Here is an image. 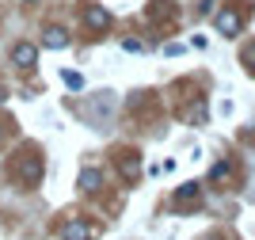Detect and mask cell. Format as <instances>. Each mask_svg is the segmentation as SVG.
<instances>
[{
	"label": "cell",
	"instance_id": "6da1fadb",
	"mask_svg": "<svg viewBox=\"0 0 255 240\" xmlns=\"http://www.w3.org/2000/svg\"><path fill=\"white\" fill-rule=\"evenodd\" d=\"M202 199V183H183L179 191H175V199H171V206L175 210H191L194 202Z\"/></svg>",
	"mask_w": 255,
	"mask_h": 240
},
{
	"label": "cell",
	"instance_id": "7a4b0ae2",
	"mask_svg": "<svg viewBox=\"0 0 255 240\" xmlns=\"http://www.w3.org/2000/svg\"><path fill=\"white\" fill-rule=\"evenodd\" d=\"M34 57H38V50H34L31 42H15V46H11V61L19 65V69H31Z\"/></svg>",
	"mask_w": 255,
	"mask_h": 240
},
{
	"label": "cell",
	"instance_id": "3957f363",
	"mask_svg": "<svg viewBox=\"0 0 255 240\" xmlns=\"http://www.w3.org/2000/svg\"><path fill=\"white\" fill-rule=\"evenodd\" d=\"M84 23L92 27V31H107V27H111V11L99 8V4H92V8L84 11Z\"/></svg>",
	"mask_w": 255,
	"mask_h": 240
},
{
	"label": "cell",
	"instance_id": "277c9868",
	"mask_svg": "<svg viewBox=\"0 0 255 240\" xmlns=\"http://www.w3.org/2000/svg\"><path fill=\"white\" fill-rule=\"evenodd\" d=\"M19 179L27 183V187H34V183L42 179V160H38V157H27V160H23V168H19Z\"/></svg>",
	"mask_w": 255,
	"mask_h": 240
},
{
	"label": "cell",
	"instance_id": "5b68a950",
	"mask_svg": "<svg viewBox=\"0 0 255 240\" xmlns=\"http://www.w3.org/2000/svg\"><path fill=\"white\" fill-rule=\"evenodd\" d=\"M217 31H221V34H229V38H233V34L240 31V15H236L233 8L217 11Z\"/></svg>",
	"mask_w": 255,
	"mask_h": 240
},
{
	"label": "cell",
	"instance_id": "8992f818",
	"mask_svg": "<svg viewBox=\"0 0 255 240\" xmlns=\"http://www.w3.org/2000/svg\"><path fill=\"white\" fill-rule=\"evenodd\" d=\"M92 233H96V229H92V225H84V221H69V225L61 229V237H65V240H92Z\"/></svg>",
	"mask_w": 255,
	"mask_h": 240
},
{
	"label": "cell",
	"instance_id": "52a82bcc",
	"mask_svg": "<svg viewBox=\"0 0 255 240\" xmlns=\"http://www.w3.org/2000/svg\"><path fill=\"white\" fill-rule=\"evenodd\" d=\"M46 46H50V50H65V46H69V34H65L61 27H50V31H46Z\"/></svg>",
	"mask_w": 255,
	"mask_h": 240
},
{
	"label": "cell",
	"instance_id": "ba28073f",
	"mask_svg": "<svg viewBox=\"0 0 255 240\" xmlns=\"http://www.w3.org/2000/svg\"><path fill=\"white\" fill-rule=\"evenodd\" d=\"M99 183H103V176H99L96 168H84V172H80V187L84 191H99Z\"/></svg>",
	"mask_w": 255,
	"mask_h": 240
},
{
	"label": "cell",
	"instance_id": "9c48e42d",
	"mask_svg": "<svg viewBox=\"0 0 255 240\" xmlns=\"http://www.w3.org/2000/svg\"><path fill=\"white\" fill-rule=\"evenodd\" d=\"M61 80L69 84L73 92H84V76H80V73H73V69H65V73H61Z\"/></svg>",
	"mask_w": 255,
	"mask_h": 240
},
{
	"label": "cell",
	"instance_id": "30bf717a",
	"mask_svg": "<svg viewBox=\"0 0 255 240\" xmlns=\"http://www.w3.org/2000/svg\"><path fill=\"white\" fill-rule=\"evenodd\" d=\"M137 172H141V160H137V157L122 160V176H126V179H133V176H137Z\"/></svg>",
	"mask_w": 255,
	"mask_h": 240
},
{
	"label": "cell",
	"instance_id": "8fae6325",
	"mask_svg": "<svg viewBox=\"0 0 255 240\" xmlns=\"http://www.w3.org/2000/svg\"><path fill=\"white\" fill-rule=\"evenodd\" d=\"M164 53H168V57H179L183 46H179V42H168V46H164Z\"/></svg>",
	"mask_w": 255,
	"mask_h": 240
},
{
	"label": "cell",
	"instance_id": "7c38bea8",
	"mask_svg": "<svg viewBox=\"0 0 255 240\" xmlns=\"http://www.w3.org/2000/svg\"><path fill=\"white\" fill-rule=\"evenodd\" d=\"M244 61H255V46H248V50H244Z\"/></svg>",
	"mask_w": 255,
	"mask_h": 240
}]
</instances>
